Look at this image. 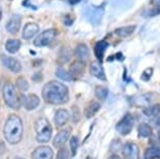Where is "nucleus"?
I'll return each mask as SVG.
<instances>
[{"instance_id": "obj_13", "label": "nucleus", "mask_w": 160, "mask_h": 159, "mask_svg": "<svg viewBox=\"0 0 160 159\" xmlns=\"http://www.w3.org/2000/svg\"><path fill=\"white\" fill-rule=\"evenodd\" d=\"M74 55L78 59V61H82L86 63L90 58V52L89 48L86 44H78L77 48L74 50Z\"/></svg>"}, {"instance_id": "obj_33", "label": "nucleus", "mask_w": 160, "mask_h": 159, "mask_svg": "<svg viewBox=\"0 0 160 159\" xmlns=\"http://www.w3.org/2000/svg\"><path fill=\"white\" fill-rule=\"evenodd\" d=\"M81 1H83V0H68V2L70 3L71 5H75L78 3H80Z\"/></svg>"}, {"instance_id": "obj_26", "label": "nucleus", "mask_w": 160, "mask_h": 159, "mask_svg": "<svg viewBox=\"0 0 160 159\" xmlns=\"http://www.w3.org/2000/svg\"><path fill=\"white\" fill-rule=\"evenodd\" d=\"M56 77L60 80L65 81V82H70V81L73 80V77L71 76V73L66 71L65 69H63V68H58V69H57Z\"/></svg>"}, {"instance_id": "obj_37", "label": "nucleus", "mask_w": 160, "mask_h": 159, "mask_svg": "<svg viewBox=\"0 0 160 159\" xmlns=\"http://www.w3.org/2000/svg\"><path fill=\"white\" fill-rule=\"evenodd\" d=\"M158 138H159V142H160V130L158 132Z\"/></svg>"}, {"instance_id": "obj_19", "label": "nucleus", "mask_w": 160, "mask_h": 159, "mask_svg": "<svg viewBox=\"0 0 160 159\" xmlns=\"http://www.w3.org/2000/svg\"><path fill=\"white\" fill-rule=\"evenodd\" d=\"M101 109V104L96 101H91L88 104V106L85 109V115L87 118H91L93 117L96 113L98 112V110Z\"/></svg>"}, {"instance_id": "obj_24", "label": "nucleus", "mask_w": 160, "mask_h": 159, "mask_svg": "<svg viewBox=\"0 0 160 159\" xmlns=\"http://www.w3.org/2000/svg\"><path fill=\"white\" fill-rule=\"evenodd\" d=\"M143 113L144 115L147 116H157L160 114V104H156V105H152V106L144 108L143 109Z\"/></svg>"}, {"instance_id": "obj_1", "label": "nucleus", "mask_w": 160, "mask_h": 159, "mask_svg": "<svg viewBox=\"0 0 160 159\" xmlns=\"http://www.w3.org/2000/svg\"><path fill=\"white\" fill-rule=\"evenodd\" d=\"M42 97L44 101L51 105H62L69 101L67 86L58 81H51L45 84L42 89Z\"/></svg>"}, {"instance_id": "obj_28", "label": "nucleus", "mask_w": 160, "mask_h": 159, "mask_svg": "<svg viewBox=\"0 0 160 159\" xmlns=\"http://www.w3.org/2000/svg\"><path fill=\"white\" fill-rule=\"evenodd\" d=\"M16 86H17V88L19 89L20 91H22V92L28 91V88H29L28 82V81H26L25 79H24V77H19V79L17 80Z\"/></svg>"}, {"instance_id": "obj_32", "label": "nucleus", "mask_w": 160, "mask_h": 159, "mask_svg": "<svg viewBox=\"0 0 160 159\" xmlns=\"http://www.w3.org/2000/svg\"><path fill=\"white\" fill-rule=\"evenodd\" d=\"M157 15H160V4H157L154 7L153 10H151L149 16L153 17V16H157Z\"/></svg>"}, {"instance_id": "obj_20", "label": "nucleus", "mask_w": 160, "mask_h": 159, "mask_svg": "<svg viewBox=\"0 0 160 159\" xmlns=\"http://www.w3.org/2000/svg\"><path fill=\"white\" fill-rule=\"evenodd\" d=\"M21 47V41L18 39H10L5 43V49L10 53H15L20 49Z\"/></svg>"}, {"instance_id": "obj_14", "label": "nucleus", "mask_w": 160, "mask_h": 159, "mask_svg": "<svg viewBox=\"0 0 160 159\" xmlns=\"http://www.w3.org/2000/svg\"><path fill=\"white\" fill-rule=\"evenodd\" d=\"M69 112L66 109H58L55 115V124L58 128L63 127L69 119Z\"/></svg>"}, {"instance_id": "obj_39", "label": "nucleus", "mask_w": 160, "mask_h": 159, "mask_svg": "<svg viewBox=\"0 0 160 159\" xmlns=\"http://www.w3.org/2000/svg\"><path fill=\"white\" fill-rule=\"evenodd\" d=\"M14 159H24V158H21V157H15Z\"/></svg>"}, {"instance_id": "obj_22", "label": "nucleus", "mask_w": 160, "mask_h": 159, "mask_svg": "<svg viewBox=\"0 0 160 159\" xmlns=\"http://www.w3.org/2000/svg\"><path fill=\"white\" fill-rule=\"evenodd\" d=\"M143 159H160V149L156 147H151L144 151Z\"/></svg>"}, {"instance_id": "obj_23", "label": "nucleus", "mask_w": 160, "mask_h": 159, "mask_svg": "<svg viewBox=\"0 0 160 159\" xmlns=\"http://www.w3.org/2000/svg\"><path fill=\"white\" fill-rule=\"evenodd\" d=\"M102 16H104V8H102V7L93 8V11L90 12V20L93 23H95V24L96 23H99Z\"/></svg>"}, {"instance_id": "obj_25", "label": "nucleus", "mask_w": 160, "mask_h": 159, "mask_svg": "<svg viewBox=\"0 0 160 159\" xmlns=\"http://www.w3.org/2000/svg\"><path fill=\"white\" fill-rule=\"evenodd\" d=\"M152 134V128L149 124H146V122H142V124L139 125L138 127V135L140 137H149Z\"/></svg>"}, {"instance_id": "obj_31", "label": "nucleus", "mask_w": 160, "mask_h": 159, "mask_svg": "<svg viewBox=\"0 0 160 159\" xmlns=\"http://www.w3.org/2000/svg\"><path fill=\"white\" fill-rule=\"evenodd\" d=\"M152 74H153V69L152 68H148V69H146L143 71V73L141 74V80H143V81H149L151 79V77H152Z\"/></svg>"}, {"instance_id": "obj_34", "label": "nucleus", "mask_w": 160, "mask_h": 159, "mask_svg": "<svg viewBox=\"0 0 160 159\" xmlns=\"http://www.w3.org/2000/svg\"><path fill=\"white\" fill-rule=\"evenodd\" d=\"M108 159H122V158H120L118 155H116V154H112V155H111L110 157L108 158Z\"/></svg>"}, {"instance_id": "obj_2", "label": "nucleus", "mask_w": 160, "mask_h": 159, "mask_svg": "<svg viewBox=\"0 0 160 159\" xmlns=\"http://www.w3.org/2000/svg\"><path fill=\"white\" fill-rule=\"evenodd\" d=\"M3 134L5 139L12 145L20 142L23 136V122L19 116L12 114L5 122L3 128Z\"/></svg>"}, {"instance_id": "obj_5", "label": "nucleus", "mask_w": 160, "mask_h": 159, "mask_svg": "<svg viewBox=\"0 0 160 159\" xmlns=\"http://www.w3.org/2000/svg\"><path fill=\"white\" fill-rule=\"evenodd\" d=\"M57 35L56 29L50 28V29H46V31L42 32L40 35L38 36L37 38L34 40V45L37 47H45L48 46L51 42L55 40Z\"/></svg>"}, {"instance_id": "obj_11", "label": "nucleus", "mask_w": 160, "mask_h": 159, "mask_svg": "<svg viewBox=\"0 0 160 159\" xmlns=\"http://www.w3.org/2000/svg\"><path fill=\"white\" fill-rule=\"evenodd\" d=\"M70 130H71L70 128H66L60 131L59 133L56 135L55 138H53V146L58 147V148H61L62 146H64L65 143L67 142L68 138L70 137V133H71Z\"/></svg>"}, {"instance_id": "obj_18", "label": "nucleus", "mask_w": 160, "mask_h": 159, "mask_svg": "<svg viewBox=\"0 0 160 159\" xmlns=\"http://www.w3.org/2000/svg\"><path fill=\"white\" fill-rule=\"evenodd\" d=\"M69 70H70L71 76L73 77H81L84 73V70H85V63L82 61H74L70 65Z\"/></svg>"}, {"instance_id": "obj_35", "label": "nucleus", "mask_w": 160, "mask_h": 159, "mask_svg": "<svg viewBox=\"0 0 160 159\" xmlns=\"http://www.w3.org/2000/svg\"><path fill=\"white\" fill-rule=\"evenodd\" d=\"M151 3L155 7V5H157V4H160V0H152V1H151Z\"/></svg>"}, {"instance_id": "obj_17", "label": "nucleus", "mask_w": 160, "mask_h": 159, "mask_svg": "<svg viewBox=\"0 0 160 159\" xmlns=\"http://www.w3.org/2000/svg\"><path fill=\"white\" fill-rule=\"evenodd\" d=\"M108 46H109V44H108V42L105 41V40L98 41V43L95 44V46H94V53H95V57L98 58V60L99 62H102V59H104L105 52L107 50Z\"/></svg>"}, {"instance_id": "obj_3", "label": "nucleus", "mask_w": 160, "mask_h": 159, "mask_svg": "<svg viewBox=\"0 0 160 159\" xmlns=\"http://www.w3.org/2000/svg\"><path fill=\"white\" fill-rule=\"evenodd\" d=\"M3 98L5 104L12 109L18 110L20 106L24 103V95H18L16 87L12 83H5L3 86Z\"/></svg>"}, {"instance_id": "obj_30", "label": "nucleus", "mask_w": 160, "mask_h": 159, "mask_svg": "<svg viewBox=\"0 0 160 159\" xmlns=\"http://www.w3.org/2000/svg\"><path fill=\"white\" fill-rule=\"evenodd\" d=\"M78 148V138L77 136H72L70 137V149H71V155L74 156L77 154Z\"/></svg>"}, {"instance_id": "obj_9", "label": "nucleus", "mask_w": 160, "mask_h": 159, "mask_svg": "<svg viewBox=\"0 0 160 159\" xmlns=\"http://www.w3.org/2000/svg\"><path fill=\"white\" fill-rule=\"evenodd\" d=\"M32 159H52L53 158V151L52 149L47 146L38 147L32 153Z\"/></svg>"}, {"instance_id": "obj_16", "label": "nucleus", "mask_w": 160, "mask_h": 159, "mask_svg": "<svg viewBox=\"0 0 160 159\" xmlns=\"http://www.w3.org/2000/svg\"><path fill=\"white\" fill-rule=\"evenodd\" d=\"M39 32V25L37 23H28L24 26L23 31H22V38L24 40H28V39L32 38L34 36Z\"/></svg>"}, {"instance_id": "obj_7", "label": "nucleus", "mask_w": 160, "mask_h": 159, "mask_svg": "<svg viewBox=\"0 0 160 159\" xmlns=\"http://www.w3.org/2000/svg\"><path fill=\"white\" fill-rule=\"evenodd\" d=\"M133 129V117L131 114H126L116 125V130L122 135H128Z\"/></svg>"}, {"instance_id": "obj_38", "label": "nucleus", "mask_w": 160, "mask_h": 159, "mask_svg": "<svg viewBox=\"0 0 160 159\" xmlns=\"http://www.w3.org/2000/svg\"><path fill=\"white\" fill-rule=\"evenodd\" d=\"M1 17H2V14H1V10H0V20H1Z\"/></svg>"}, {"instance_id": "obj_21", "label": "nucleus", "mask_w": 160, "mask_h": 159, "mask_svg": "<svg viewBox=\"0 0 160 159\" xmlns=\"http://www.w3.org/2000/svg\"><path fill=\"white\" fill-rule=\"evenodd\" d=\"M135 28H136L135 25H129V26H123V27H119L115 31V35L122 38L129 37L130 35H132L133 32H134Z\"/></svg>"}, {"instance_id": "obj_36", "label": "nucleus", "mask_w": 160, "mask_h": 159, "mask_svg": "<svg viewBox=\"0 0 160 159\" xmlns=\"http://www.w3.org/2000/svg\"><path fill=\"white\" fill-rule=\"evenodd\" d=\"M155 126H156V127H160V116H159V117H157V118H156V121H155Z\"/></svg>"}, {"instance_id": "obj_29", "label": "nucleus", "mask_w": 160, "mask_h": 159, "mask_svg": "<svg viewBox=\"0 0 160 159\" xmlns=\"http://www.w3.org/2000/svg\"><path fill=\"white\" fill-rule=\"evenodd\" d=\"M71 158V154L69 153L68 149L65 148V147H61L57 154V159H70Z\"/></svg>"}, {"instance_id": "obj_4", "label": "nucleus", "mask_w": 160, "mask_h": 159, "mask_svg": "<svg viewBox=\"0 0 160 159\" xmlns=\"http://www.w3.org/2000/svg\"><path fill=\"white\" fill-rule=\"evenodd\" d=\"M36 129V139L41 143L48 142L51 138L52 134V128L49 124V122L46 118L41 117L39 118L35 124Z\"/></svg>"}, {"instance_id": "obj_15", "label": "nucleus", "mask_w": 160, "mask_h": 159, "mask_svg": "<svg viewBox=\"0 0 160 159\" xmlns=\"http://www.w3.org/2000/svg\"><path fill=\"white\" fill-rule=\"evenodd\" d=\"M23 105L26 110H28V111L35 110L36 108H38L39 105H40V98L34 93L28 94V97H25V98H24Z\"/></svg>"}, {"instance_id": "obj_6", "label": "nucleus", "mask_w": 160, "mask_h": 159, "mask_svg": "<svg viewBox=\"0 0 160 159\" xmlns=\"http://www.w3.org/2000/svg\"><path fill=\"white\" fill-rule=\"evenodd\" d=\"M122 155L125 159H139V148L135 142H129L122 147Z\"/></svg>"}, {"instance_id": "obj_27", "label": "nucleus", "mask_w": 160, "mask_h": 159, "mask_svg": "<svg viewBox=\"0 0 160 159\" xmlns=\"http://www.w3.org/2000/svg\"><path fill=\"white\" fill-rule=\"evenodd\" d=\"M95 97L99 101H105L108 97V89L104 86H98L95 88Z\"/></svg>"}, {"instance_id": "obj_8", "label": "nucleus", "mask_w": 160, "mask_h": 159, "mask_svg": "<svg viewBox=\"0 0 160 159\" xmlns=\"http://www.w3.org/2000/svg\"><path fill=\"white\" fill-rule=\"evenodd\" d=\"M1 62L4 67H7L8 69H10L12 72H14V73H19L20 71L22 70L21 63L18 61L17 59L13 58V57L1 55Z\"/></svg>"}, {"instance_id": "obj_10", "label": "nucleus", "mask_w": 160, "mask_h": 159, "mask_svg": "<svg viewBox=\"0 0 160 159\" xmlns=\"http://www.w3.org/2000/svg\"><path fill=\"white\" fill-rule=\"evenodd\" d=\"M21 21H22V17L20 15H14L10 18V20L7 23V31L12 35H16L20 29L21 26Z\"/></svg>"}, {"instance_id": "obj_12", "label": "nucleus", "mask_w": 160, "mask_h": 159, "mask_svg": "<svg viewBox=\"0 0 160 159\" xmlns=\"http://www.w3.org/2000/svg\"><path fill=\"white\" fill-rule=\"evenodd\" d=\"M90 73H91L94 77H96V79H98L101 81L107 80V77H106V73L104 71V68H102V66L101 64V62L91 63V65H90Z\"/></svg>"}]
</instances>
